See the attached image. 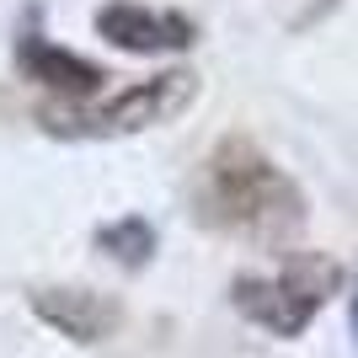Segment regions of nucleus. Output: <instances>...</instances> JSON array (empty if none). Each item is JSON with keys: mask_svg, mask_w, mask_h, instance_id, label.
<instances>
[{"mask_svg": "<svg viewBox=\"0 0 358 358\" xmlns=\"http://www.w3.org/2000/svg\"><path fill=\"white\" fill-rule=\"evenodd\" d=\"M198 80L187 70H166L145 86H129L123 96L102 107H43L38 118H43L48 134H70V139H102V134H134V129H150V123H166L171 113L193 102Z\"/></svg>", "mask_w": 358, "mask_h": 358, "instance_id": "nucleus-3", "label": "nucleus"}, {"mask_svg": "<svg viewBox=\"0 0 358 358\" xmlns=\"http://www.w3.org/2000/svg\"><path fill=\"white\" fill-rule=\"evenodd\" d=\"M96 246L113 252L123 268H145L150 252H155V230H150L145 220H118V224H102V230H96Z\"/></svg>", "mask_w": 358, "mask_h": 358, "instance_id": "nucleus-7", "label": "nucleus"}, {"mask_svg": "<svg viewBox=\"0 0 358 358\" xmlns=\"http://www.w3.org/2000/svg\"><path fill=\"white\" fill-rule=\"evenodd\" d=\"M16 64H22L27 80L54 86V91H64V96H96V91L107 86V70L86 64L80 54H70V48H54L43 32H38V22H27L22 38H16Z\"/></svg>", "mask_w": 358, "mask_h": 358, "instance_id": "nucleus-5", "label": "nucleus"}, {"mask_svg": "<svg viewBox=\"0 0 358 358\" xmlns=\"http://www.w3.org/2000/svg\"><path fill=\"white\" fill-rule=\"evenodd\" d=\"M32 310L43 315L48 327H59L64 337H75V343H102L123 321L118 299L96 294V289H38Z\"/></svg>", "mask_w": 358, "mask_h": 358, "instance_id": "nucleus-6", "label": "nucleus"}, {"mask_svg": "<svg viewBox=\"0 0 358 358\" xmlns=\"http://www.w3.org/2000/svg\"><path fill=\"white\" fill-rule=\"evenodd\" d=\"M96 32H102L107 43L129 48V54H171V48H193V38H198V27L187 16L145 11L134 0H118V6L96 11Z\"/></svg>", "mask_w": 358, "mask_h": 358, "instance_id": "nucleus-4", "label": "nucleus"}, {"mask_svg": "<svg viewBox=\"0 0 358 358\" xmlns=\"http://www.w3.org/2000/svg\"><path fill=\"white\" fill-rule=\"evenodd\" d=\"M353 331H358V294H353Z\"/></svg>", "mask_w": 358, "mask_h": 358, "instance_id": "nucleus-8", "label": "nucleus"}, {"mask_svg": "<svg viewBox=\"0 0 358 358\" xmlns=\"http://www.w3.org/2000/svg\"><path fill=\"white\" fill-rule=\"evenodd\" d=\"M198 214L220 230H236V236L278 241L299 230L305 203H299L294 182L252 139H220L214 155L203 161V177H198Z\"/></svg>", "mask_w": 358, "mask_h": 358, "instance_id": "nucleus-1", "label": "nucleus"}, {"mask_svg": "<svg viewBox=\"0 0 358 358\" xmlns=\"http://www.w3.org/2000/svg\"><path fill=\"white\" fill-rule=\"evenodd\" d=\"M337 262L327 257H289V268L278 278H236L230 299H236V310L257 327H268L273 337H299V331L310 327V315L327 305V294L337 289Z\"/></svg>", "mask_w": 358, "mask_h": 358, "instance_id": "nucleus-2", "label": "nucleus"}]
</instances>
